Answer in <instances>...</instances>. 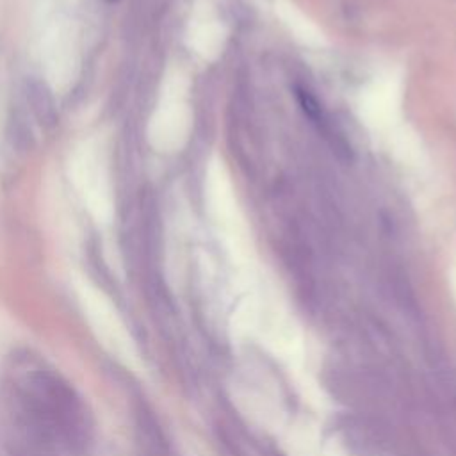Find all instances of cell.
Returning a JSON list of instances; mask_svg holds the SVG:
<instances>
[{
	"instance_id": "obj_1",
	"label": "cell",
	"mask_w": 456,
	"mask_h": 456,
	"mask_svg": "<svg viewBox=\"0 0 456 456\" xmlns=\"http://www.w3.org/2000/svg\"><path fill=\"white\" fill-rule=\"evenodd\" d=\"M107 2H114V0H107Z\"/></svg>"
}]
</instances>
